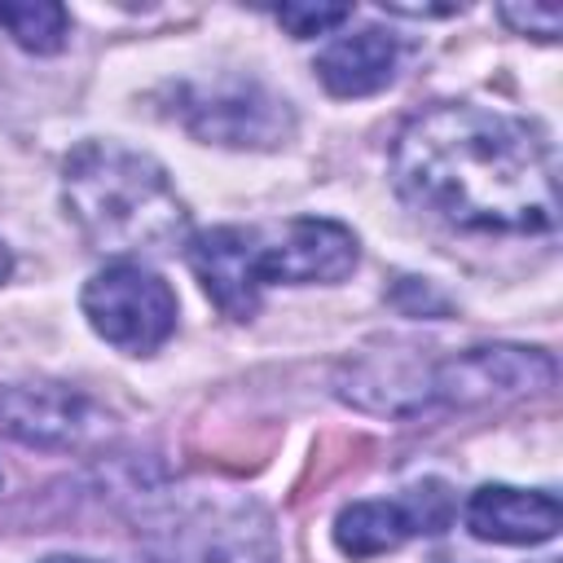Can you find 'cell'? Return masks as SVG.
<instances>
[{
	"mask_svg": "<svg viewBox=\"0 0 563 563\" xmlns=\"http://www.w3.org/2000/svg\"><path fill=\"white\" fill-rule=\"evenodd\" d=\"M554 387V361L537 347H466L453 356H427V409L435 405H488Z\"/></svg>",
	"mask_w": 563,
	"mask_h": 563,
	"instance_id": "obj_5",
	"label": "cell"
},
{
	"mask_svg": "<svg viewBox=\"0 0 563 563\" xmlns=\"http://www.w3.org/2000/svg\"><path fill=\"white\" fill-rule=\"evenodd\" d=\"M185 255L211 303L233 321H251L264 286L343 282L356 268V233L343 229L339 220H317V216L220 224L194 233Z\"/></svg>",
	"mask_w": 563,
	"mask_h": 563,
	"instance_id": "obj_2",
	"label": "cell"
},
{
	"mask_svg": "<svg viewBox=\"0 0 563 563\" xmlns=\"http://www.w3.org/2000/svg\"><path fill=\"white\" fill-rule=\"evenodd\" d=\"M497 18L506 26H515L519 35H532V40H559L563 31V9L559 4H501Z\"/></svg>",
	"mask_w": 563,
	"mask_h": 563,
	"instance_id": "obj_13",
	"label": "cell"
},
{
	"mask_svg": "<svg viewBox=\"0 0 563 563\" xmlns=\"http://www.w3.org/2000/svg\"><path fill=\"white\" fill-rule=\"evenodd\" d=\"M559 497L554 493H528L510 484H484L466 501V528L479 541L497 545H541L559 532Z\"/></svg>",
	"mask_w": 563,
	"mask_h": 563,
	"instance_id": "obj_9",
	"label": "cell"
},
{
	"mask_svg": "<svg viewBox=\"0 0 563 563\" xmlns=\"http://www.w3.org/2000/svg\"><path fill=\"white\" fill-rule=\"evenodd\" d=\"M62 202L84 242L106 255L172 251L189 233V211L167 172L114 141H84L66 154Z\"/></svg>",
	"mask_w": 563,
	"mask_h": 563,
	"instance_id": "obj_3",
	"label": "cell"
},
{
	"mask_svg": "<svg viewBox=\"0 0 563 563\" xmlns=\"http://www.w3.org/2000/svg\"><path fill=\"white\" fill-rule=\"evenodd\" d=\"M79 303H84L88 325L106 343H114L119 352H132V356H150L176 330L172 286L158 273H150L141 264H128V260L92 273Z\"/></svg>",
	"mask_w": 563,
	"mask_h": 563,
	"instance_id": "obj_4",
	"label": "cell"
},
{
	"mask_svg": "<svg viewBox=\"0 0 563 563\" xmlns=\"http://www.w3.org/2000/svg\"><path fill=\"white\" fill-rule=\"evenodd\" d=\"M185 128L198 141H216V145H251V150H268L282 145L295 128V114L282 97L264 92L260 84H238L224 92H194L180 106Z\"/></svg>",
	"mask_w": 563,
	"mask_h": 563,
	"instance_id": "obj_8",
	"label": "cell"
},
{
	"mask_svg": "<svg viewBox=\"0 0 563 563\" xmlns=\"http://www.w3.org/2000/svg\"><path fill=\"white\" fill-rule=\"evenodd\" d=\"M0 26L26 48V53H57L70 35V18L53 0H22V4H0Z\"/></svg>",
	"mask_w": 563,
	"mask_h": 563,
	"instance_id": "obj_11",
	"label": "cell"
},
{
	"mask_svg": "<svg viewBox=\"0 0 563 563\" xmlns=\"http://www.w3.org/2000/svg\"><path fill=\"white\" fill-rule=\"evenodd\" d=\"M44 563H97V559H79V554H48Z\"/></svg>",
	"mask_w": 563,
	"mask_h": 563,
	"instance_id": "obj_14",
	"label": "cell"
},
{
	"mask_svg": "<svg viewBox=\"0 0 563 563\" xmlns=\"http://www.w3.org/2000/svg\"><path fill=\"white\" fill-rule=\"evenodd\" d=\"M400 66V44L383 26H361L352 35H339L317 53V79L325 84L330 97H369L383 92L396 79Z\"/></svg>",
	"mask_w": 563,
	"mask_h": 563,
	"instance_id": "obj_10",
	"label": "cell"
},
{
	"mask_svg": "<svg viewBox=\"0 0 563 563\" xmlns=\"http://www.w3.org/2000/svg\"><path fill=\"white\" fill-rule=\"evenodd\" d=\"M352 18V4H282L277 9V22L295 35V40H312V35H325L334 31L339 22Z\"/></svg>",
	"mask_w": 563,
	"mask_h": 563,
	"instance_id": "obj_12",
	"label": "cell"
},
{
	"mask_svg": "<svg viewBox=\"0 0 563 563\" xmlns=\"http://www.w3.org/2000/svg\"><path fill=\"white\" fill-rule=\"evenodd\" d=\"M101 409L62 383H9L0 387V435L31 449H84L101 435Z\"/></svg>",
	"mask_w": 563,
	"mask_h": 563,
	"instance_id": "obj_7",
	"label": "cell"
},
{
	"mask_svg": "<svg viewBox=\"0 0 563 563\" xmlns=\"http://www.w3.org/2000/svg\"><path fill=\"white\" fill-rule=\"evenodd\" d=\"M396 189L466 233H550L559 163L545 132L519 114L444 101L413 114L391 145Z\"/></svg>",
	"mask_w": 563,
	"mask_h": 563,
	"instance_id": "obj_1",
	"label": "cell"
},
{
	"mask_svg": "<svg viewBox=\"0 0 563 563\" xmlns=\"http://www.w3.org/2000/svg\"><path fill=\"white\" fill-rule=\"evenodd\" d=\"M9 264H13V260H9V251H4V242H0V282L9 277Z\"/></svg>",
	"mask_w": 563,
	"mask_h": 563,
	"instance_id": "obj_15",
	"label": "cell"
},
{
	"mask_svg": "<svg viewBox=\"0 0 563 563\" xmlns=\"http://www.w3.org/2000/svg\"><path fill=\"white\" fill-rule=\"evenodd\" d=\"M453 519V493L440 479L413 484L396 501H352L334 519V545L352 559L387 554L405 545L409 537H431L444 532Z\"/></svg>",
	"mask_w": 563,
	"mask_h": 563,
	"instance_id": "obj_6",
	"label": "cell"
}]
</instances>
